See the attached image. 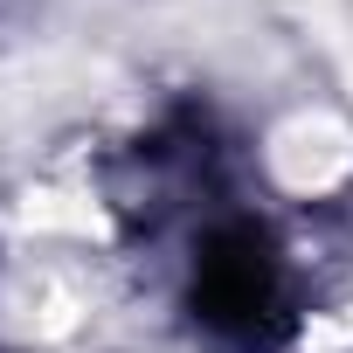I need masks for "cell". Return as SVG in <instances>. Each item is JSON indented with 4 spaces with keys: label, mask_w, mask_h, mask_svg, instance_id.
Returning <instances> with one entry per match:
<instances>
[{
    "label": "cell",
    "mask_w": 353,
    "mask_h": 353,
    "mask_svg": "<svg viewBox=\"0 0 353 353\" xmlns=\"http://www.w3.org/2000/svg\"><path fill=\"white\" fill-rule=\"evenodd\" d=\"M188 319L229 353H277L298 325V263L250 208H208L188 243Z\"/></svg>",
    "instance_id": "6da1fadb"
}]
</instances>
